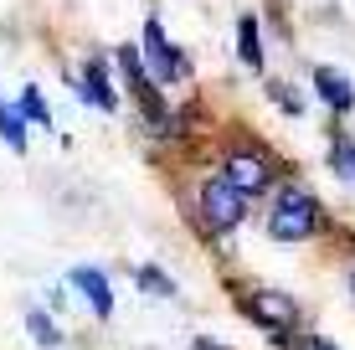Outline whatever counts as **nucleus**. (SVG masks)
Here are the masks:
<instances>
[{
	"mask_svg": "<svg viewBox=\"0 0 355 350\" xmlns=\"http://www.w3.org/2000/svg\"><path fill=\"white\" fill-rule=\"evenodd\" d=\"M268 243H284V247H299L309 243L314 232H324V201L314 196L309 186H299V180H278L273 191H268Z\"/></svg>",
	"mask_w": 355,
	"mask_h": 350,
	"instance_id": "nucleus-1",
	"label": "nucleus"
},
{
	"mask_svg": "<svg viewBox=\"0 0 355 350\" xmlns=\"http://www.w3.org/2000/svg\"><path fill=\"white\" fill-rule=\"evenodd\" d=\"M248 207L252 201L242 196L222 170L201 175V186H196V222H201L211 237H232L242 222H248Z\"/></svg>",
	"mask_w": 355,
	"mask_h": 350,
	"instance_id": "nucleus-2",
	"label": "nucleus"
},
{
	"mask_svg": "<svg viewBox=\"0 0 355 350\" xmlns=\"http://www.w3.org/2000/svg\"><path fill=\"white\" fill-rule=\"evenodd\" d=\"M222 175L248 201H258V196H268V191L278 186V160L263 150V144L242 139V144H227V150H222Z\"/></svg>",
	"mask_w": 355,
	"mask_h": 350,
	"instance_id": "nucleus-3",
	"label": "nucleus"
},
{
	"mask_svg": "<svg viewBox=\"0 0 355 350\" xmlns=\"http://www.w3.org/2000/svg\"><path fill=\"white\" fill-rule=\"evenodd\" d=\"M139 57H144V67H150V78L160 82V88H180V82H191V57L170 42L165 26L155 16L144 21V31H139Z\"/></svg>",
	"mask_w": 355,
	"mask_h": 350,
	"instance_id": "nucleus-4",
	"label": "nucleus"
},
{
	"mask_svg": "<svg viewBox=\"0 0 355 350\" xmlns=\"http://www.w3.org/2000/svg\"><path fill=\"white\" fill-rule=\"evenodd\" d=\"M242 315L268 335H293V324H299V299L284 294V288H273V283H258V288L242 294Z\"/></svg>",
	"mask_w": 355,
	"mask_h": 350,
	"instance_id": "nucleus-5",
	"label": "nucleus"
},
{
	"mask_svg": "<svg viewBox=\"0 0 355 350\" xmlns=\"http://www.w3.org/2000/svg\"><path fill=\"white\" fill-rule=\"evenodd\" d=\"M72 93H78L83 103H93L98 114H119V88H114V72H108V57L93 52L83 72L72 78Z\"/></svg>",
	"mask_w": 355,
	"mask_h": 350,
	"instance_id": "nucleus-6",
	"label": "nucleus"
},
{
	"mask_svg": "<svg viewBox=\"0 0 355 350\" xmlns=\"http://www.w3.org/2000/svg\"><path fill=\"white\" fill-rule=\"evenodd\" d=\"M309 82H314V98H320L335 119H345V114H355V78L345 67H329V62H320L309 72Z\"/></svg>",
	"mask_w": 355,
	"mask_h": 350,
	"instance_id": "nucleus-7",
	"label": "nucleus"
},
{
	"mask_svg": "<svg viewBox=\"0 0 355 350\" xmlns=\"http://www.w3.org/2000/svg\"><path fill=\"white\" fill-rule=\"evenodd\" d=\"M67 283H72V294H78V299H88L93 320H108V315H114V288H108V273H103V268H72Z\"/></svg>",
	"mask_w": 355,
	"mask_h": 350,
	"instance_id": "nucleus-8",
	"label": "nucleus"
},
{
	"mask_svg": "<svg viewBox=\"0 0 355 350\" xmlns=\"http://www.w3.org/2000/svg\"><path fill=\"white\" fill-rule=\"evenodd\" d=\"M237 62L248 72H268V57H263V26L252 10H242L237 16Z\"/></svg>",
	"mask_w": 355,
	"mask_h": 350,
	"instance_id": "nucleus-9",
	"label": "nucleus"
},
{
	"mask_svg": "<svg viewBox=\"0 0 355 350\" xmlns=\"http://www.w3.org/2000/svg\"><path fill=\"white\" fill-rule=\"evenodd\" d=\"M324 165H329V175H335L340 186L355 191V134H350V129H335V134H329Z\"/></svg>",
	"mask_w": 355,
	"mask_h": 350,
	"instance_id": "nucleus-10",
	"label": "nucleus"
},
{
	"mask_svg": "<svg viewBox=\"0 0 355 350\" xmlns=\"http://www.w3.org/2000/svg\"><path fill=\"white\" fill-rule=\"evenodd\" d=\"M0 144H6L10 155H26L31 150V124L21 119V108L6 103V98H0Z\"/></svg>",
	"mask_w": 355,
	"mask_h": 350,
	"instance_id": "nucleus-11",
	"label": "nucleus"
},
{
	"mask_svg": "<svg viewBox=\"0 0 355 350\" xmlns=\"http://www.w3.org/2000/svg\"><path fill=\"white\" fill-rule=\"evenodd\" d=\"M16 108H21V119H26V124H36V129H52V108H46V98H42V88H36V82H26V88H21Z\"/></svg>",
	"mask_w": 355,
	"mask_h": 350,
	"instance_id": "nucleus-12",
	"label": "nucleus"
},
{
	"mask_svg": "<svg viewBox=\"0 0 355 350\" xmlns=\"http://www.w3.org/2000/svg\"><path fill=\"white\" fill-rule=\"evenodd\" d=\"M134 279H139L144 294H155V299H175V279H170L165 268H155V263H144V268L134 273Z\"/></svg>",
	"mask_w": 355,
	"mask_h": 350,
	"instance_id": "nucleus-13",
	"label": "nucleus"
},
{
	"mask_svg": "<svg viewBox=\"0 0 355 350\" xmlns=\"http://www.w3.org/2000/svg\"><path fill=\"white\" fill-rule=\"evenodd\" d=\"M268 98L284 108L288 119H299V114H304V93L293 88V82H284V78H268Z\"/></svg>",
	"mask_w": 355,
	"mask_h": 350,
	"instance_id": "nucleus-14",
	"label": "nucleus"
},
{
	"mask_svg": "<svg viewBox=\"0 0 355 350\" xmlns=\"http://www.w3.org/2000/svg\"><path fill=\"white\" fill-rule=\"evenodd\" d=\"M26 330H31V340H36V345H46V350L62 345V330H57L52 315H42V309H31V315H26Z\"/></svg>",
	"mask_w": 355,
	"mask_h": 350,
	"instance_id": "nucleus-15",
	"label": "nucleus"
},
{
	"mask_svg": "<svg viewBox=\"0 0 355 350\" xmlns=\"http://www.w3.org/2000/svg\"><path fill=\"white\" fill-rule=\"evenodd\" d=\"M278 340H284V350H335L329 335H278Z\"/></svg>",
	"mask_w": 355,
	"mask_h": 350,
	"instance_id": "nucleus-16",
	"label": "nucleus"
},
{
	"mask_svg": "<svg viewBox=\"0 0 355 350\" xmlns=\"http://www.w3.org/2000/svg\"><path fill=\"white\" fill-rule=\"evenodd\" d=\"M191 350H227V345H216V340H196Z\"/></svg>",
	"mask_w": 355,
	"mask_h": 350,
	"instance_id": "nucleus-17",
	"label": "nucleus"
},
{
	"mask_svg": "<svg viewBox=\"0 0 355 350\" xmlns=\"http://www.w3.org/2000/svg\"><path fill=\"white\" fill-rule=\"evenodd\" d=\"M350 299H355V268H350Z\"/></svg>",
	"mask_w": 355,
	"mask_h": 350,
	"instance_id": "nucleus-18",
	"label": "nucleus"
}]
</instances>
